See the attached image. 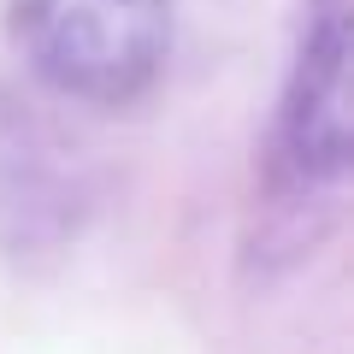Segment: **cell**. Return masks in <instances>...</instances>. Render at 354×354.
<instances>
[{
  "mask_svg": "<svg viewBox=\"0 0 354 354\" xmlns=\"http://www.w3.org/2000/svg\"><path fill=\"white\" fill-rule=\"evenodd\" d=\"M12 36L48 88L124 106L165 71L171 0H12Z\"/></svg>",
  "mask_w": 354,
  "mask_h": 354,
  "instance_id": "obj_1",
  "label": "cell"
},
{
  "mask_svg": "<svg viewBox=\"0 0 354 354\" xmlns=\"http://www.w3.org/2000/svg\"><path fill=\"white\" fill-rule=\"evenodd\" d=\"M278 142L283 160L325 183L342 177L354 148V113H348V0H307V24L295 41V65L278 106Z\"/></svg>",
  "mask_w": 354,
  "mask_h": 354,
  "instance_id": "obj_2",
  "label": "cell"
}]
</instances>
